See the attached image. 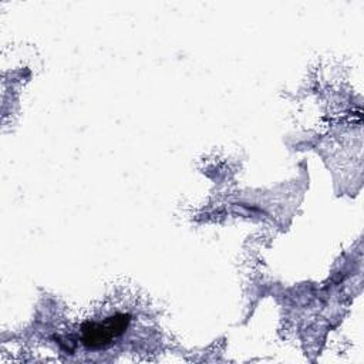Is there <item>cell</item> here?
Returning a JSON list of instances; mask_svg holds the SVG:
<instances>
[{
    "label": "cell",
    "mask_w": 364,
    "mask_h": 364,
    "mask_svg": "<svg viewBox=\"0 0 364 364\" xmlns=\"http://www.w3.org/2000/svg\"><path fill=\"white\" fill-rule=\"evenodd\" d=\"M131 318L125 313H117L101 321H87L81 327V343L90 348H101L122 336Z\"/></svg>",
    "instance_id": "1"
}]
</instances>
